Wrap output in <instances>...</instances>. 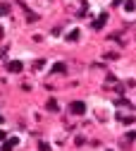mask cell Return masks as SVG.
Masks as SVG:
<instances>
[{
  "label": "cell",
  "instance_id": "2",
  "mask_svg": "<svg viewBox=\"0 0 136 151\" xmlns=\"http://www.w3.org/2000/svg\"><path fill=\"white\" fill-rule=\"evenodd\" d=\"M7 70H10V72H22V63H19V60H12V63H7Z\"/></svg>",
  "mask_w": 136,
  "mask_h": 151
},
{
  "label": "cell",
  "instance_id": "6",
  "mask_svg": "<svg viewBox=\"0 0 136 151\" xmlns=\"http://www.w3.org/2000/svg\"><path fill=\"white\" fill-rule=\"evenodd\" d=\"M67 39H69V41H79V39H81V31H69Z\"/></svg>",
  "mask_w": 136,
  "mask_h": 151
},
{
  "label": "cell",
  "instance_id": "5",
  "mask_svg": "<svg viewBox=\"0 0 136 151\" xmlns=\"http://www.w3.org/2000/svg\"><path fill=\"white\" fill-rule=\"evenodd\" d=\"M103 27H105V14H100V19L93 22V29H103Z\"/></svg>",
  "mask_w": 136,
  "mask_h": 151
},
{
  "label": "cell",
  "instance_id": "9",
  "mask_svg": "<svg viewBox=\"0 0 136 151\" xmlns=\"http://www.w3.org/2000/svg\"><path fill=\"white\" fill-rule=\"evenodd\" d=\"M124 7L131 12V10H136V3H131V0H129V3H124Z\"/></svg>",
  "mask_w": 136,
  "mask_h": 151
},
{
  "label": "cell",
  "instance_id": "11",
  "mask_svg": "<svg viewBox=\"0 0 136 151\" xmlns=\"http://www.w3.org/2000/svg\"><path fill=\"white\" fill-rule=\"evenodd\" d=\"M0 39H3V31H0Z\"/></svg>",
  "mask_w": 136,
  "mask_h": 151
},
{
  "label": "cell",
  "instance_id": "7",
  "mask_svg": "<svg viewBox=\"0 0 136 151\" xmlns=\"http://www.w3.org/2000/svg\"><path fill=\"white\" fill-rule=\"evenodd\" d=\"M53 72H55V74H65V65H60V63H57V65L53 67Z\"/></svg>",
  "mask_w": 136,
  "mask_h": 151
},
{
  "label": "cell",
  "instance_id": "8",
  "mask_svg": "<svg viewBox=\"0 0 136 151\" xmlns=\"http://www.w3.org/2000/svg\"><path fill=\"white\" fill-rule=\"evenodd\" d=\"M0 14H10V5L7 3H0Z\"/></svg>",
  "mask_w": 136,
  "mask_h": 151
},
{
  "label": "cell",
  "instance_id": "10",
  "mask_svg": "<svg viewBox=\"0 0 136 151\" xmlns=\"http://www.w3.org/2000/svg\"><path fill=\"white\" fill-rule=\"evenodd\" d=\"M38 149H41V151H50V146H48L46 142H41V144H38Z\"/></svg>",
  "mask_w": 136,
  "mask_h": 151
},
{
  "label": "cell",
  "instance_id": "12",
  "mask_svg": "<svg viewBox=\"0 0 136 151\" xmlns=\"http://www.w3.org/2000/svg\"><path fill=\"white\" fill-rule=\"evenodd\" d=\"M108 151H112V149H108Z\"/></svg>",
  "mask_w": 136,
  "mask_h": 151
},
{
  "label": "cell",
  "instance_id": "1",
  "mask_svg": "<svg viewBox=\"0 0 136 151\" xmlns=\"http://www.w3.org/2000/svg\"><path fill=\"white\" fill-rule=\"evenodd\" d=\"M69 113H72V115H84V113H86L84 101H72L69 103Z\"/></svg>",
  "mask_w": 136,
  "mask_h": 151
},
{
  "label": "cell",
  "instance_id": "4",
  "mask_svg": "<svg viewBox=\"0 0 136 151\" xmlns=\"http://www.w3.org/2000/svg\"><path fill=\"white\" fill-rule=\"evenodd\" d=\"M46 108H48V110H60V106H57V101H55V99H48Z\"/></svg>",
  "mask_w": 136,
  "mask_h": 151
},
{
  "label": "cell",
  "instance_id": "3",
  "mask_svg": "<svg viewBox=\"0 0 136 151\" xmlns=\"http://www.w3.org/2000/svg\"><path fill=\"white\" fill-rule=\"evenodd\" d=\"M14 146H17V137H12V139H7V142H5V146H3V151H12Z\"/></svg>",
  "mask_w": 136,
  "mask_h": 151
}]
</instances>
